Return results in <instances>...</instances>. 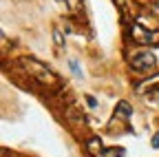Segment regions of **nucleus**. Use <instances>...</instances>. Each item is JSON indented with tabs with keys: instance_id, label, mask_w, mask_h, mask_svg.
<instances>
[{
	"instance_id": "nucleus-1",
	"label": "nucleus",
	"mask_w": 159,
	"mask_h": 157,
	"mask_svg": "<svg viewBox=\"0 0 159 157\" xmlns=\"http://www.w3.org/2000/svg\"><path fill=\"white\" fill-rule=\"evenodd\" d=\"M22 69L29 73V77H33V80L40 82V84H44L47 89H57L60 86V77L51 69H47L42 62L33 60V58H25V60H22Z\"/></svg>"
},
{
	"instance_id": "nucleus-2",
	"label": "nucleus",
	"mask_w": 159,
	"mask_h": 157,
	"mask_svg": "<svg viewBox=\"0 0 159 157\" xmlns=\"http://www.w3.org/2000/svg\"><path fill=\"white\" fill-rule=\"evenodd\" d=\"M130 38L135 40V44H142V47H159V29H146L144 25L133 22L128 27Z\"/></svg>"
},
{
	"instance_id": "nucleus-3",
	"label": "nucleus",
	"mask_w": 159,
	"mask_h": 157,
	"mask_svg": "<svg viewBox=\"0 0 159 157\" xmlns=\"http://www.w3.org/2000/svg\"><path fill=\"white\" fill-rule=\"evenodd\" d=\"M130 69L135 73H150V71L157 69V58L150 51H142L130 60Z\"/></svg>"
},
{
	"instance_id": "nucleus-4",
	"label": "nucleus",
	"mask_w": 159,
	"mask_h": 157,
	"mask_svg": "<svg viewBox=\"0 0 159 157\" xmlns=\"http://www.w3.org/2000/svg\"><path fill=\"white\" fill-rule=\"evenodd\" d=\"M135 91H137V93H146V91H152V93H157V91H159V75H155V77H148L146 82L137 84V86H135Z\"/></svg>"
},
{
	"instance_id": "nucleus-5",
	"label": "nucleus",
	"mask_w": 159,
	"mask_h": 157,
	"mask_svg": "<svg viewBox=\"0 0 159 157\" xmlns=\"http://www.w3.org/2000/svg\"><path fill=\"white\" fill-rule=\"evenodd\" d=\"M130 115H133V109H130V104L128 102H117V106H115V117H122V120H130Z\"/></svg>"
},
{
	"instance_id": "nucleus-6",
	"label": "nucleus",
	"mask_w": 159,
	"mask_h": 157,
	"mask_svg": "<svg viewBox=\"0 0 159 157\" xmlns=\"http://www.w3.org/2000/svg\"><path fill=\"white\" fill-rule=\"evenodd\" d=\"M60 7H64L66 13H77L82 9V0H57Z\"/></svg>"
},
{
	"instance_id": "nucleus-7",
	"label": "nucleus",
	"mask_w": 159,
	"mask_h": 157,
	"mask_svg": "<svg viewBox=\"0 0 159 157\" xmlns=\"http://www.w3.org/2000/svg\"><path fill=\"white\" fill-rule=\"evenodd\" d=\"M126 150L124 148H119V146H113V148H102L97 153V157H124Z\"/></svg>"
},
{
	"instance_id": "nucleus-8",
	"label": "nucleus",
	"mask_w": 159,
	"mask_h": 157,
	"mask_svg": "<svg viewBox=\"0 0 159 157\" xmlns=\"http://www.w3.org/2000/svg\"><path fill=\"white\" fill-rule=\"evenodd\" d=\"M69 64H71V71H73L77 77H82V71H80V67H77V62H75V60H71Z\"/></svg>"
},
{
	"instance_id": "nucleus-9",
	"label": "nucleus",
	"mask_w": 159,
	"mask_h": 157,
	"mask_svg": "<svg viewBox=\"0 0 159 157\" xmlns=\"http://www.w3.org/2000/svg\"><path fill=\"white\" fill-rule=\"evenodd\" d=\"M53 38H55V42H57V47H62V44H64V42H62V35H60V31H57V29L53 31Z\"/></svg>"
},
{
	"instance_id": "nucleus-10",
	"label": "nucleus",
	"mask_w": 159,
	"mask_h": 157,
	"mask_svg": "<svg viewBox=\"0 0 159 157\" xmlns=\"http://www.w3.org/2000/svg\"><path fill=\"white\" fill-rule=\"evenodd\" d=\"M86 102H89V106H97V100L93 95H86Z\"/></svg>"
},
{
	"instance_id": "nucleus-11",
	"label": "nucleus",
	"mask_w": 159,
	"mask_h": 157,
	"mask_svg": "<svg viewBox=\"0 0 159 157\" xmlns=\"http://www.w3.org/2000/svg\"><path fill=\"white\" fill-rule=\"evenodd\" d=\"M152 148H159V133L152 137Z\"/></svg>"
},
{
	"instance_id": "nucleus-12",
	"label": "nucleus",
	"mask_w": 159,
	"mask_h": 157,
	"mask_svg": "<svg viewBox=\"0 0 159 157\" xmlns=\"http://www.w3.org/2000/svg\"><path fill=\"white\" fill-rule=\"evenodd\" d=\"M115 2H117V5H122V2H124V0H115Z\"/></svg>"
}]
</instances>
